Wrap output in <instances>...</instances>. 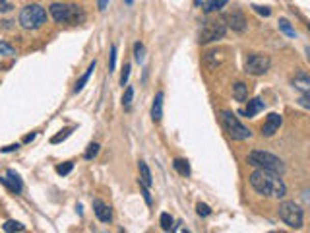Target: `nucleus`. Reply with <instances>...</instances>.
<instances>
[{
    "instance_id": "obj_21",
    "label": "nucleus",
    "mask_w": 310,
    "mask_h": 233,
    "mask_svg": "<svg viewBox=\"0 0 310 233\" xmlns=\"http://www.w3.org/2000/svg\"><path fill=\"white\" fill-rule=\"evenodd\" d=\"M227 2H229V0H208V2L203 4V12H205V14L219 12L221 8H225V6H227Z\"/></svg>"
},
{
    "instance_id": "obj_32",
    "label": "nucleus",
    "mask_w": 310,
    "mask_h": 233,
    "mask_svg": "<svg viewBox=\"0 0 310 233\" xmlns=\"http://www.w3.org/2000/svg\"><path fill=\"white\" fill-rule=\"evenodd\" d=\"M12 2H8V0H0V14H6V12H12Z\"/></svg>"
},
{
    "instance_id": "obj_26",
    "label": "nucleus",
    "mask_w": 310,
    "mask_h": 233,
    "mask_svg": "<svg viewBox=\"0 0 310 233\" xmlns=\"http://www.w3.org/2000/svg\"><path fill=\"white\" fill-rule=\"evenodd\" d=\"M134 58H136V62H144V58H145V49L142 43H136L134 45Z\"/></svg>"
},
{
    "instance_id": "obj_17",
    "label": "nucleus",
    "mask_w": 310,
    "mask_h": 233,
    "mask_svg": "<svg viewBox=\"0 0 310 233\" xmlns=\"http://www.w3.org/2000/svg\"><path fill=\"white\" fill-rule=\"evenodd\" d=\"M203 62L210 68H217L223 62V53L221 51H210V53L203 57Z\"/></svg>"
},
{
    "instance_id": "obj_34",
    "label": "nucleus",
    "mask_w": 310,
    "mask_h": 233,
    "mask_svg": "<svg viewBox=\"0 0 310 233\" xmlns=\"http://www.w3.org/2000/svg\"><path fill=\"white\" fill-rule=\"evenodd\" d=\"M115 62H116V47L113 45V47H111V62H109V70H111V72L115 70Z\"/></svg>"
},
{
    "instance_id": "obj_22",
    "label": "nucleus",
    "mask_w": 310,
    "mask_h": 233,
    "mask_svg": "<svg viewBox=\"0 0 310 233\" xmlns=\"http://www.w3.org/2000/svg\"><path fill=\"white\" fill-rule=\"evenodd\" d=\"M159 223H161V229L163 231H173V216L171 214L163 212L161 214V218H159Z\"/></svg>"
},
{
    "instance_id": "obj_28",
    "label": "nucleus",
    "mask_w": 310,
    "mask_h": 233,
    "mask_svg": "<svg viewBox=\"0 0 310 233\" xmlns=\"http://www.w3.org/2000/svg\"><path fill=\"white\" fill-rule=\"evenodd\" d=\"M97 154H99V144H95V142H93V144L87 146V152H86V155H84V157H86V159H93Z\"/></svg>"
},
{
    "instance_id": "obj_38",
    "label": "nucleus",
    "mask_w": 310,
    "mask_h": 233,
    "mask_svg": "<svg viewBox=\"0 0 310 233\" xmlns=\"http://www.w3.org/2000/svg\"><path fill=\"white\" fill-rule=\"evenodd\" d=\"M19 148V144H10V146H6V148H2V152H16Z\"/></svg>"
},
{
    "instance_id": "obj_9",
    "label": "nucleus",
    "mask_w": 310,
    "mask_h": 233,
    "mask_svg": "<svg viewBox=\"0 0 310 233\" xmlns=\"http://www.w3.org/2000/svg\"><path fill=\"white\" fill-rule=\"evenodd\" d=\"M223 24H225L227 28H231L232 31H237V33L246 31V18H244V14L239 12V10L227 12V14L223 16Z\"/></svg>"
},
{
    "instance_id": "obj_11",
    "label": "nucleus",
    "mask_w": 310,
    "mask_h": 233,
    "mask_svg": "<svg viewBox=\"0 0 310 233\" xmlns=\"http://www.w3.org/2000/svg\"><path fill=\"white\" fill-rule=\"evenodd\" d=\"M0 183L4 184L8 191L12 193L19 194L21 193V189H23V183H21V179H19V175L14 171V169H8L6 171V177H0Z\"/></svg>"
},
{
    "instance_id": "obj_37",
    "label": "nucleus",
    "mask_w": 310,
    "mask_h": 233,
    "mask_svg": "<svg viewBox=\"0 0 310 233\" xmlns=\"http://www.w3.org/2000/svg\"><path fill=\"white\" fill-rule=\"evenodd\" d=\"M299 101H300V105H302V107H306V109L310 107V103H308V94H302Z\"/></svg>"
},
{
    "instance_id": "obj_27",
    "label": "nucleus",
    "mask_w": 310,
    "mask_h": 233,
    "mask_svg": "<svg viewBox=\"0 0 310 233\" xmlns=\"http://www.w3.org/2000/svg\"><path fill=\"white\" fill-rule=\"evenodd\" d=\"M72 169H74V164H72V161H66V164L57 165V173L58 175H68Z\"/></svg>"
},
{
    "instance_id": "obj_24",
    "label": "nucleus",
    "mask_w": 310,
    "mask_h": 233,
    "mask_svg": "<svg viewBox=\"0 0 310 233\" xmlns=\"http://www.w3.org/2000/svg\"><path fill=\"white\" fill-rule=\"evenodd\" d=\"M132 99H134V87L128 86L124 89V96H122V107H124V109H130V105H132Z\"/></svg>"
},
{
    "instance_id": "obj_13",
    "label": "nucleus",
    "mask_w": 310,
    "mask_h": 233,
    "mask_svg": "<svg viewBox=\"0 0 310 233\" xmlns=\"http://www.w3.org/2000/svg\"><path fill=\"white\" fill-rule=\"evenodd\" d=\"M264 107H266V103H264V99H260V97H254V99H250L248 101V105H246V109H241L239 113L244 116H248V119H252V116H256L260 111H264Z\"/></svg>"
},
{
    "instance_id": "obj_33",
    "label": "nucleus",
    "mask_w": 310,
    "mask_h": 233,
    "mask_svg": "<svg viewBox=\"0 0 310 233\" xmlns=\"http://www.w3.org/2000/svg\"><path fill=\"white\" fill-rule=\"evenodd\" d=\"M128 76H130V64H124L122 76H120V84H122V86H126V84H128Z\"/></svg>"
},
{
    "instance_id": "obj_23",
    "label": "nucleus",
    "mask_w": 310,
    "mask_h": 233,
    "mask_svg": "<svg viewBox=\"0 0 310 233\" xmlns=\"http://www.w3.org/2000/svg\"><path fill=\"white\" fill-rule=\"evenodd\" d=\"M2 229H4L6 233H10V231H23V229H25V225H23V223H19V222H14V220H8V222L2 225Z\"/></svg>"
},
{
    "instance_id": "obj_29",
    "label": "nucleus",
    "mask_w": 310,
    "mask_h": 233,
    "mask_svg": "<svg viewBox=\"0 0 310 233\" xmlns=\"http://www.w3.org/2000/svg\"><path fill=\"white\" fill-rule=\"evenodd\" d=\"M196 212H198V216H203V218H205V216H210V214H212V208H210L208 204L198 202L196 204Z\"/></svg>"
},
{
    "instance_id": "obj_10",
    "label": "nucleus",
    "mask_w": 310,
    "mask_h": 233,
    "mask_svg": "<svg viewBox=\"0 0 310 233\" xmlns=\"http://www.w3.org/2000/svg\"><path fill=\"white\" fill-rule=\"evenodd\" d=\"M281 123H283L281 115H277V113H270V115L266 116L264 125H262V136H266V138L273 136L277 130H279Z\"/></svg>"
},
{
    "instance_id": "obj_14",
    "label": "nucleus",
    "mask_w": 310,
    "mask_h": 233,
    "mask_svg": "<svg viewBox=\"0 0 310 233\" xmlns=\"http://www.w3.org/2000/svg\"><path fill=\"white\" fill-rule=\"evenodd\" d=\"M293 86L297 87L299 91H302V94H310V76L304 70H300L293 78Z\"/></svg>"
},
{
    "instance_id": "obj_4",
    "label": "nucleus",
    "mask_w": 310,
    "mask_h": 233,
    "mask_svg": "<svg viewBox=\"0 0 310 233\" xmlns=\"http://www.w3.org/2000/svg\"><path fill=\"white\" fill-rule=\"evenodd\" d=\"M47 21V12L39 4H29L19 12V26L23 29H39Z\"/></svg>"
},
{
    "instance_id": "obj_36",
    "label": "nucleus",
    "mask_w": 310,
    "mask_h": 233,
    "mask_svg": "<svg viewBox=\"0 0 310 233\" xmlns=\"http://www.w3.org/2000/svg\"><path fill=\"white\" fill-rule=\"evenodd\" d=\"M140 187H142V194H144L145 204H151V194H149V191H147V187H144V184H140Z\"/></svg>"
},
{
    "instance_id": "obj_16",
    "label": "nucleus",
    "mask_w": 310,
    "mask_h": 233,
    "mask_svg": "<svg viewBox=\"0 0 310 233\" xmlns=\"http://www.w3.org/2000/svg\"><path fill=\"white\" fill-rule=\"evenodd\" d=\"M138 171H140V179H138V183L149 189L153 181H151V171H149L147 164H145V161H140V164H138Z\"/></svg>"
},
{
    "instance_id": "obj_6",
    "label": "nucleus",
    "mask_w": 310,
    "mask_h": 233,
    "mask_svg": "<svg viewBox=\"0 0 310 233\" xmlns=\"http://www.w3.org/2000/svg\"><path fill=\"white\" fill-rule=\"evenodd\" d=\"M279 220L283 223H287L291 229H300L302 227V222H304V212H302V208H300L299 204L291 202H281L279 204Z\"/></svg>"
},
{
    "instance_id": "obj_20",
    "label": "nucleus",
    "mask_w": 310,
    "mask_h": 233,
    "mask_svg": "<svg viewBox=\"0 0 310 233\" xmlns=\"http://www.w3.org/2000/svg\"><path fill=\"white\" fill-rule=\"evenodd\" d=\"M173 167L178 171V175H183V177H190V164L186 161V159H183V157H176L173 161Z\"/></svg>"
},
{
    "instance_id": "obj_1",
    "label": "nucleus",
    "mask_w": 310,
    "mask_h": 233,
    "mask_svg": "<svg viewBox=\"0 0 310 233\" xmlns=\"http://www.w3.org/2000/svg\"><path fill=\"white\" fill-rule=\"evenodd\" d=\"M248 181H250L252 189L262 196H266V198H283L287 194V187L283 183V179L273 171L256 169L248 177Z\"/></svg>"
},
{
    "instance_id": "obj_41",
    "label": "nucleus",
    "mask_w": 310,
    "mask_h": 233,
    "mask_svg": "<svg viewBox=\"0 0 310 233\" xmlns=\"http://www.w3.org/2000/svg\"><path fill=\"white\" fill-rule=\"evenodd\" d=\"M126 4H132V2H134V0H124Z\"/></svg>"
},
{
    "instance_id": "obj_3",
    "label": "nucleus",
    "mask_w": 310,
    "mask_h": 233,
    "mask_svg": "<svg viewBox=\"0 0 310 233\" xmlns=\"http://www.w3.org/2000/svg\"><path fill=\"white\" fill-rule=\"evenodd\" d=\"M50 16L57 24H82L86 19V14L82 12L80 6L60 4V2L50 4Z\"/></svg>"
},
{
    "instance_id": "obj_8",
    "label": "nucleus",
    "mask_w": 310,
    "mask_h": 233,
    "mask_svg": "<svg viewBox=\"0 0 310 233\" xmlns=\"http://www.w3.org/2000/svg\"><path fill=\"white\" fill-rule=\"evenodd\" d=\"M271 60L268 55H260V53H254L248 55L244 60V72L252 74V76H264L268 70H270Z\"/></svg>"
},
{
    "instance_id": "obj_31",
    "label": "nucleus",
    "mask_w": 310,
    "mask_h": 233,
    "mask_svg": "<svg viewBox=\"0 0 310 233\" xmlns=\"http://www.w3.org/2000/svg\"><path fill=\"white\" fill-rule=\"evenodd\" d=\"M0 55L12 57V55H16V51H14V47H10L8 43H0Z\"/></svg>"
},
{
    "instance_id": "obj_35",
    "label": "nucleus",
    "mask_w": 310,
    "mask_h": 233,
    "mask_svg": "<svg viewBox=\"0 0 310 233\" xmlns=\"http://www.w3.org/2000/svg\"><path fill=\"white\" fill-rule=\"evenodd\" d=\"M252 8L256 10L258 14H262V16H266V18H268V16L271 14V10L268 8V6H252Z\"/></svg>"
},
{
    "instance_id": "obj_15",
    "label": "nucleus",
    "mask_w": 310,
    "mask_h": 233,
    "mask_svg": "<svg viewBox=\"0 0 310 233\" xmlns=\"http://www.w3.org/2000/svg\"><path fill=\"white\" fill-rule=\"evenodd\" d=\"M163 97H165L163 91H157V94H155L153 105H151V119H153L155 123H159V121L163 119Z\"/></svg>"
},
{
    "instance_id": "obj_39",
    "label": "nucleus",
    "mask_w": 310,
    "mask_h": 233,
    "mask_svg": "<svg viewBox=\"0 0 310 233\" xmlns=\"http://www.w3.org/2000/svg\"><path fill=\"white\" fill-rule=\"evenodd\" d=\"M107 4H109V0H97V6H99V10L103 12V10H107Z\"/></svg>"
},
{
    "instance_id": "obj_7",
    "label": "nucleus",
    "mask_w": 310,
    "mask_h": 233,
    "mask_svg": "<svg viewBox=\"0 0 310 233\" xmlns=\"http://www.w3.org/2000/svg\"><path fill=\"white\" fill-rule=\"evenodd\" d=\"M227 33V26L221 21H203L202 29H200V45H208V43H213L217 39H223Z\"/></svg>"
},
{
    "instance_id": "obj_25",
    "label": "nucleus",
    "mask_w": 310,
    "mask_h": 233,
    "mask_svg": "<svg viewBox=\"0 0 310 233\" xmlns=\"http://www.w3.org/2000/svg\"><path fill=\"white\" fill-rule=\"evenodd\" d=\"M279 29L287 35V37H295V35H297V31L293 29V26H291L287 19H279Z\"/></svg>"
},
{
    "instance_id": "obj_30",
    "label": "nucleus",
    "mask_w": 310,
    "mask_h": 233,
    "mask_svg": "<svg viewBox=\"0 0 310 233\" xmlns=\"http://www.w3.org/2000/svg\"><path fill=\"white\" fill-rule=\"evenodd\" d=\"M70 132H72L70 128H66V130H60V134L53 136V138H50V142H53V144H58V142H62V140H66L68 136H70Z\"/></svg>"
},
{
    "instance_id": "obj_5",
    "label": "nucleus",
    "mask_w": 310,
    "mask_h": 233,
    "mask_svg": "<svg viewBox=\"0 0 310 233\" xmlns=\"http://www.w3.org/2000/svg\"><path fill=\"white\" fill-rule=\"evenodd\" d=\"M221 125L225 128V132L231 136L232 140H248L252 136L250 128H246L242 125L232 111H221Z\"/></svg>"
},
{
    "instance_id": "obj_2",
    "label": "nucleus",
    "mask_w": 310,
    "mask_h": 233,
    "mask_svg": "<svg viewBox=\"0 0 310 233\" xmlns=\"http://www.w3.org/2000/svg\"><path fill=\"white\" fill-rule=\"evenodd\" d=\"M248 165L256 167V169H266V171H273V173L281 175L285 171V164L281 161L277 155L264 152V150H252L248 157H246Z\"/></svg>"
},
{
    "instance_id": "obj_18",
    "label": "nucleus",
    "mask_w": 310,
    "mask_h": 233,
    "mask_svg": "<svg viewBox=\"0 0 310 233\" xmlns=\"http://www.w3.org/2000/svg\"><path fill=\"white\" fill-rule=\"evenodd\" d=\"M232 97L237 99V101H246V97H248V86L246 84H242V82H237V84H232Z\"/></svg>"
},
{
    "instance_id": "obj_40",
    "label": "nucleus",
    "mask_w": 310,
    "mask_h": 233,
    "mask_svg": "<svg viewBox=\"0 0 310 233\" xmlns=\"http://www.w3.org/2000/svg\"><path fill=\"white\" fill-rule=\"evenodd\" d=\"M33 138H35V134H29V136H25V138H23V142H31Z\"/></svg>"
},
{
    "instance_id": "obj_19",
    "label": "nucleus",
    "mask_w": 310,
    "mask_h": 233,
    "mask_svg": "<svg viewBox=\"0 0 310 233\" xmlns=\"http://www.w3.org/2000/svg\"><path fill=\"white\" fill-rule=\"evenodd\" d=\"M93 70H95V60H93V62L87 66L86 74H84V76H82L76 82V86H74V94H77V91H82V89H84V86H86L87 82H89V78H91V74H93Z\"/></svg>"
},
{
    "instance_id": "obj_12",
    "label": "nucleus",
    "mask_w": 310,
    "mask_h": 233,
    "mask_svg": "<svg viewBox=\"0 0 310 233\" xmlns=\"http://www.w3.org/2000/svg\"><path fill=\"white\" fill-rule=\"evenodd\" d=\"M93 214L97 216V220L103 223H109L113 220V212L103 200H93Z\"/></svg>"
}]
</instances>
